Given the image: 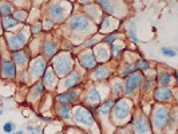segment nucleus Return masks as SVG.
<instances>
[{"instance_id": "1", "label": "nucleus", "mask_w": 178, "mask_h": 134, "mask_svg": "<svg viewBox=\"0 0 178 134\" xmlns=\"http://www.w3.org/2000/svg\"><path fill=\"white\" fill-rule=\"evenodd\" d=\"M167 119H169V111L165 107H161L154 114L153 121H154V125H156L157 129H163L167 123Z\"/></svg>"}, {"instance_id": "2", "label": "nucleus", "mask_w": 178, "mask_h": 134, "mask_svg": "<svg viewBox=\"0 0 178 134\" xmlns=\"http://www.w3.org/2000/svg\"><path fill=\"white\" fill-rule=\"evenodd\" d=\"M90 26V19L84 18V16H75L71 19L70 22V27L72 28L74 31H83Z\"/></svg>"}, {"instance_id": "3", "label": "nucleus", "mask_w": 178, "mask_h": 134, "mask_svg": "<svg viewBox=\"0 0 178 134\" xmlns=\"http://www.w3.org/2000/svg\"><path fill=\"white\" fill-rule=\"evenodd\" d=\"M141 74L139 73H134V74H131V75H129V78H127V80H126V86H125V91L127 93V94H131L134 91L135 89L139 86V83H141Z\"/></svg>"}, {"instance_id": "4", "label": "nucleus", "mask_w": 178, "mask_h": 134, "mask_svg": "<svg viewBox=\"0 0 178 134\" xmlns=\"http://www.w3.org/2000/svg\"><path fill=\"white\" fill-rule=\"evenodd\" d=\"M75 121L77 122H81L83 125H92L94 122V118L87 110L84 109H78L75 111Z\"/></svg>"}, {"instance_id": "5", "label": "nucleus", "mask_w": 178, "mask_h": 134, "mask_svg": "<svg viewBox=\"0 0 178 134\" xmlns=\"http://www.w3.org/2000/svg\"><path fill=\"white\" fill-rule=\"evenodd\" d=\"M134 129L135 131L139 133V134H143V133H147L149 131V121L143 116H138L137 118L134 119Z\"/></svg>"}, {"instance_id": "6", "label": "nucleus", "mask_w": 178, "mask_h": 134, "mask_svg": "<svg viewBox=\"0 0 178 134\" xmlns=\"http://www.w3.org/2000/svg\"><path fill=\"white\" fill-rule=\"evenodd\" d=\"M130 109V103L127 100H119L115 106V117L119 119H123L125 117H127Z\"/></svg>"}, {"instance_id": "7", "label": "nucleus", "mask_w": 178, "mask_h": 134, "mask_svg": "<svg viewBox=\"0 0 178 134\" xmlns=\"http://www.w3.org/2000/svg\"><path fill=\"white\" fill-rule=\"evenodd\" d=\"M8 44H9V49H11V50L22 49V47L26 44V36L23 35V34H19V35H16V36L9 38Z\"/></svg>"}, {"instance_id": "8", "label": "nucleus", "mask_w": 178, "mask_h": 134, "mask_svg": "<svg viewBox=\"0 0 178 134\" xmlns=\"http://www.w3.org/2000/svg\"><path fill=\"white\" fill-rule=\"evenodd\" d=\"M3 74L6 78H12L15 75V64L11 60L3 62Z\"/></svg>"}, {"instance_id": "9", "label": "nucleus", "mask_w": 178, "mask_h": 134, "mask_svg": "<svg viewBox=\"0 0 178 134\" xmlns=\"http://www.w3.org/2000/svg\"><path fill=\"white\" fill-rule=\"evenodd\" d=\"M81 62L86 69H91V67L95 66V58H94V55L90 54V52H84L81 56Z\"/></svg>"}, {"instance_id": "10", "label": "nucleus", "mask_w": 178, "mask_h": 134, "mask_svg": "<svg viewBox=\"0 0 178 134\" xmlns=\"http://www.w3.org/2000/svg\"><path fill=\"white\" fill-rule=\"evenodd\" d=\"M171 97V91L169 89H166V87H161V89H157L156 90V98L158 99V100H167L169 98Z\"/></svg>"}, {"instance_id": "11", "label": "nucleus", "mask_w": 178, "mask_h": 134, "mask_svg": "<svg viewBox=\"0 0 178 134\" xmlns=\"http://www.w3.org/2000/svg\"><path fill=\"white\" fill-rule=\"evenodd\" d=\"M63 15H64V11H63V8L62 7H59V6H52L51 7V9H50V18L52 19H55V20H60V19L63 18Z\"/></svg>"}, {"instance_id": "12", "label": "nucleus", "mask_w": 178, "mask_h": 134, "mask_svg": "<svg viewBox=\"0 0 178 134\" xmlns=\"http://www.w3.org/2000/svg\"><path fill=\"white\" fill-rule=\"evenodd\" d=\"M44 67H46V63H44L43 59H36L34 62V64H32V70H34V73L36 75H40L42 73H43Z\"/></svg>"}, {"instance_id": "13", "label": "nucleus", "mask_w": 178, "mask_h": 134, "mask_svg": "<svg viewBox=\"0 0 178 134\" xmlns=\"http://www.w3.org/2000/svg\"><path fill=\"white\" fill-rule=\"evenodd\" d=\"M17 24V20L15 18H11V16H4L3 19V27L4 30H9L11 27H15Z\"/></svg>"}, {"instance_id": "14", "label": "nucleus", "mask_w": 178, "mask_h": 134, "mask_svg": "<svg viewBox=\"0 0 178 134\" xmlns=\"http://www.w3.org/2000/svg\"><path fill=\"white\" fill-rule=\"evenodd\" d=\"M58 100L62 105H66V106H70L72 102H74V99L70 95V93H64V94H60L59 97H58Z\"/></svg>"}, {"instance_id": "15", "label": "nucleus", "mask_w": 178, "mask_h": 134, "mask_svg": "<svg viewBox=\"0 0 178 134\" xmlns=\"http://www.w3.org/2000/svg\"><path fill=\"white\" fill-rule=\"evenodd\" d=\"M78 83H79V75L77 73H72L67 78V80H66V87L70 89V87H72V86L78 85Z\"/></svg>"}, {"instance_id": "16", "label": "nucleus", "mask_w": 178, "mask_h": 134, "mask_svg": "<svg viewBox=\"0 0 178 134\" xmlns=\"http://www.w3.org/2000/svg\"><path fill=\"white\" fill-rule=\"evenodd\" d=\"M44 51L48 56H52L56 52V44L54 42H46L44 43Z\"/></svg>"}, {"instance_id": "17", "label": "nucleus", "mask_w": 178, "mask_h": 134, "mask_svg": "<svg viewBox=\"0 0 178 134\" xmlns=\"http://www.w3.org/2000/svg\"><path fill=\"white\" fill-rule=\"evenodd\" d=\"M13 60H15L17 64H24L27 62V54L26 52H15V54H13Z\"/></svg>"}, {"instance_id": "18", "label": "nucleus", "mask_w": 178, "mask_h": 134, "mask_svg": "<svg viewBox=\"0 0 178 134\" xmlns=\"http://www.w3.org/2000/svg\"><path fill=\"white\" fill-rule=\"evenodd\" d=\"M87 102H91L94 105H96L99 102V94H98L96 90H91L90 94L87 95Z\"/></svg>"}, {"instance_id": "19", "label": "nucleus", "mask_w": 178, "mask_h": 134, "mask_svg": "<svg viewBox=\"0 0 178 134\" xmlns=\"http://www.w3.org/2000/svg\"><path fill=\"white\" fill-rule=\"evenodd\" d=\"M42 93H43V85H42L40 82L37 83L35 87H32V90H31V94H34L35 97H37V95H40Z\"/></svg>"}, {"instance_id": "20", "label": "nucleus", "mask_w": 178, "mask_h": 134, "mask_svg": "<svg viewBox=\"0 0 178 134\" xmlns=\"http://www.w3.org/2000/svg\"><path fill=\"white\" fill-rule=\"evenodd\" d=\"M161 51L165 56H176L177 55V51L173 50V49H169V47H162Z\"/></svg>"}, {"instance_id": "21", "label": "nucleus", "mask_w": 178, "mask_h": 134, "mask_svg": "<svg viewBox=\"0 0 178 134\" xmlns=\"http://www.w3.org/2000/svg\"><path fill=\"white\" fill-rule=\"evenodd\" d=\"M112 105H114V103H112V102H111V100H107V102H106V103H103V105H102V106H101V111H102L103 114H106V113H109V111H110V110H111V107H112Z\"/></svg>"}, {"instance_id": "22", "label": "nucleus", "mask_w": 178, "mask_h": 134, "mask_svg": "<svg viewBox=\"0 0 178 134\" xmlns=\"http://www.w3.org/2000/svg\"><path fill=\"white\" fill-rule=\"evenodd\" d=\"M59 114L62 116L63 118H66V119H70V110H68V106H63V107H60L59 109Z\"/></svg>"}, {"instance_id": "23", "label": "nucleus", "mask_w": 178, "mask_h": 134, "mask_svg": "<svg viewBox=\"0 0 178 134\" xmlns=\"http://www.w3.org/2000/svg\"><path fill=\"white\" fill-rule=\"evenodd\" d=\"M129 35L131 38L133 42H138V38H137V34H135V28H134V23L131 24V28H129Z\"/></svg>"}, {"instance_id": "24", "label": "nucleus", "mask_w": 178, "mask_h": 134, "mask_svg": "<svg viewBox=\"0 0 178 134\" xmlns=\"http://www.w3.org/2000/svg\"><path fill=\"white\" fill-rule=\"evenodd\" d=\"M169 82H170V75L169 74H162L159 76V83L161 85H167Z\"/></svg>"}, {"instance_id": "25", "label": "nucleus", "mask_w": 178, "mask_h": 134, "mask_svg": "<svg viewBox=\"0 0 178 134\" xmlns=\"http://www.w3.org/2000/svg\"><path fill=\"white\" fill-rule=\"evenodd\" d=\"M149 67H150V63L146 60H139L137 63V69L139 70H145V69H149Z\"/></svg>"}, {"instance_id": "26", "label": "nucleus", "mask_w": 178, "mask_h": 134, "mask_svg": "<svg viewBox=\"0 0 178 134\" xmlns=\"http://www.w3.org/2000/svg\"><path fill=\"white\" fill-rule=\"evenodd\" d=\"M15 130V123L13 122H7L6 125H4V131L6 133H11Z\"/></svg>"}, {"instance_id": "27", "label": "nucleus", "mask_w": 178, "mask_h": 134, "mask_svg": "<svg viewBox=\"0 0 178 134\" xmlns=\"http://www.w3.org/2000/svg\"><path fill=\"white\" fill-rule=\"evenodd\" d=\"M116 34H112V35H109V36H106L105 39H103V42L105 43H109V44H112L114 43V40H116Z\"/></svg>"}, {"instance_id": "28", "label": "nucleus", "mask_w": 178, "mask_h": 134, "mask_svg": "<svg viewBox=\"0 0 178 134\" xmlns=\"http://www.w3.org/2000/svg\"><path fill=\"white\" fill-rule=\"evenodd\" d=\"M96 73H98V74H95L96 78H101V76H107V75H109V71H107L105 67H101V69L98 70Z\"/></svg>"}, {"instance_id": "29", "label": "nucleus", "mask_w": 178, "mask_h": 134, "mask_svg": "<svg viewBox=\"0 0 178 134\" xmlns=\"http://www.w3.org/2000/svg\"><path fill=\"white\" fill-rule=\"evenodd\" d=\"M11 12H12V7H9L8 4H3V8H2L3 15H7V13H11Z\"/></svg>"}, {"instance_id": "30", "label": "nucleus", "mask_w": 178, "mask_h": 134, "mask_svg": "<svg viewBox=\"0 0 178 134\" xmlns=\"http://www.w3.org/2000/svg\"><path fill=\"white\" fill-rule=\"evenodd\" d=\"M15 16L17 18V20H20L19 18H22V20H24V18H26V12H22V11H17L16 13H15Z\"/></svg>"}, {"instance_id": "31", "label": "nucleus", "mask_w": 178, "mask_h": 134, "mask_svg": "<svg viewBox=\"0 0 178 134\" xmlns=\"http://www.w3.org/2000/svg\"><path fill=\"white\" fill-rule=\"evenodd\" d=\"M27 130H28V131H31L32 134H35V133L39 131L40 129H39V127H34V126H27Z\"/></svg>"}, {"instance_id": "32", "label": "nucleus", "mask_w": 178, "mask_h": 134, "mask_svg": "<svg viewBox=\"0 0 178 134\" xmlns=\"http://www.w3.org/2000/svg\"><path fill=\"white\" fill-rule=\"evenodd\" d=\"M40 28H42V24L39 23V24H36V26H34V27H32V32H34V34L39 32V31H40Z\"/></svg>"}, {"instance_id": "33", "label": "nucleus", "mask_w": 178, "mask_h": 134, "mask_svg": "<svg viewBox=\"0 0 178 134\" xmlns=\"http://www.w3.org/2000/svg\"><path fill=\"white\" fill-rule=\"evenodd\" d=\"M13 134H23V131H22V130H19V131H16V133H13Z\"/></svg>"}]
</instances>
